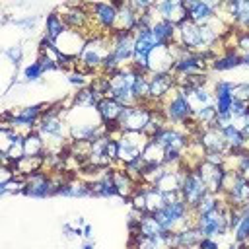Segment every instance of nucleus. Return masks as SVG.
<instances>
[{
  "label": "nucleus",
  "instance_id": "obj_36",
  "mask_svg": "<svg viewBox=\"0 0 249 249\" xmlns=\"http://www.w3.org/2000/svg\"><path fill=\"white\" fill-rule=\"evenodd\" d=\"M136 233L146 235V237H158V235H163L165 230H163V226L158 222V218L154 214H142Z\"/></svg>",
  "mask_w": 249,
  "mask_h": 249
},
{
  "label": "nucleus",
  "instance_id": "obj_49",
  "mask_svg": "<svg viewBox=\"0 0 249 249\" xmlns=\"http://www.w3.org/2000/svg\"><path fill=\"white\" fill-rule=\"evenodd\" d=\"M228 156L226 154H218V152H204V161L214 163V165H226Z\"/></svg>",
  "mask_w": 249,
  "mask_h": 249
},
{
  "label": "nucleus",
  "instance_id": "obj_14",
  "mask_svg": "<svg viewBox=\"0 0 249 249\" xmlns=\"http://www.w3.org/2000/svg\"><path fill=\"white\" fill-rule=\"evenodd\" d=\"M183 2H185L189 19L196 25H208L218 16L220 4H222L218 0H183Z\"/></svg>",
  "mask_w": 249,
  "mask_h": 249
},
{
  "label": "nucleus",
  "instance_id": "obj_19",
  "mask_svg": "<svg viewBox=\"0 0 249 249\" xmlns=\"http://www.w3.org/2000/svg\"><path fill=\"white\" fill-rule=\"evenodd\" d=\"M154 14L160 19H165V21H169L173 25H181L185 19H189V14H187V8H185L183 0H161V2H156Z\"/></svg>",
  "mask_w": 249,
  "mask_h": 249
},
{
  "label": "nucleus",
  "instance_id": "obj_30",
  "mask_svg": "<svg viewBox=\"0 0 249 249\" xmlns=\"http://www.w3.org/2000/svg\"><path fill=\"white\" fill-rule=\"evenodd\" d=\"M45 158H33V156H23L14 163V173L19 177H29L37 171H43Z\"/></svg>",
  "mask_w": 249,
  "mask_h": 249
},
{
  "label": "nucleus",
  "instance_id": "obj_16",
  "mask_svg": "<svg viewBox=\"0 0 249 249\" xmlns=\"http://www.w3.org/2000/svg\"><path fill=\"white\" fill-rule=\"evenodd\" d=\"M148 76H150V103L160 107V103L167 99L171 91L177 88V78L173 76V72L148 74Z\"/></svg>",
  "mask_w": 249,
  "mask_h": 249
},
{
  "label": "nucleus",
  "instance_id": "obj_47",
  "mask_svg": "<svg viewBox=\"0 0 249 249\" xmlns=\"http://www.w3.org/2000/svg\"><path fill=\"white\" fill-rule=\"evenodd\" d=\"M128 6L132 8V12L136 16H144V14H148V12L154 10L156 2H152V0H132V2H128Z\"/></svg>",
  "mask_w": 249,
  "mask_h": 249
},
{
  "label": "nucleus",
  "instance_id": "obj_44",
  "mask_svg": "<svg viewBox=\"0 0 249 249\" xmlns=\"http://www.w3.org/2000/svg\"><path fill=\"white\" fill-rule=\"evenodd\" d=\"M4 56L14 64V66H19V62L23 60V47L21 43H14L10 47L4 49Z\"/></svg>",
  "mask_w": 249,
  "mask_h": 249
},
{
  "label": "nucleus",
  "instance_id": "obj_31",
  "mask_svg": "<svg viewBox=\"0 0 249 249\" xmlns=\"http://www.w3.org/2000/svg\"><path fill=\"white\" fill-rule=\"evenodd\" d=\"M68 27H66V23H64V19L60 18V14L54 10V12H51V14H47V18H45V31H43V35L47 37V39H51L53 43L66 31Z\"/></svg>",
  "mask_w": 249,
  "mask_h": 249
},
{
  "label": "nucleus",
  "instance_id": "obj_27",
  "mask_svg": "<svg viewBox=\"0 0 249 249\" xmlns=\"http://www.w3.org/2000/svg\"><path fill=\"white\" fill-rule=\"evenodd\" d=\"M117 4V31H124V33H134L136 23H138V16L132 12V8L128 6V2H115Z\"/></svg>",
  "mask_w": 249,
  "mask_h": 249
},
{
  "label": "nucleus",
  "instance_id": "obj_53",
  "mask_svg": "<svg viewBox=\"0 0 249 249\" xmlns=\"http://www.w3.org/2000/svg\"><path fill=\"white\" fill-rule=\"evenodd\" d=\"M80 249H95V241L93 239H84Z\"/></svg>",
  "mask_w": 249,
  "mask_h": 249
},
{
  "label": "nucleus",
  "instance_id": "obj_45",
  "mask_svg": "<svg viewBox=\"0 0 249 249\" xmlns=\"http://www.w3.org/2000/svg\"><path fill=\"white\" fill-rule=\"evenodd\" d=\"M233 41H235V51L241 54V56H247L249 54V31H233Z\"/></svg>",
  "mask_w": 249,
  "mask_h": 249
},
{
  "label": "nucleus",
  "instance_id": "obj_13",
  "mask_svg": "<svg viewBox=\"0 0 249 249\" xmlns=\"http://www.w3.org/2000/svg\"><path fill=\"white\" fill-rule=\"evenodd\" d=\"M179 195L189 204V208L195 210L196 204L208 195V189H206V185L202 183V179L198 177V173L195 169H187V173L183 177V183H181Z\"/></svg>",
  "mask_w": 249,
  "mask_h": 249
},
{
  "label": "nucleus",
  "instance_id": "obj_41",
  "mask_svg": "<svg viewBox=\"0 0 249 249\" xmlns=\"http://www.w3.org/2000/svg\"><path fill=\"white\" fill-rule=\"evenodd\" d=\"M39 21V16H23V18H12V25L23 33H31Z\"/></svg>",
  "mask_w": 249,
  "mask_h": 249
},
{
  "label": "nucleus",
  "instance_id": "obj_35",
  "mask_svg": "<svg viewBox=\"0 0 249 249\" xmlns=\"http://www.w3.org/2000/svg\"><path fill=\"white\" fill-rule=\"evenodd\" d=\"M224 204H226V198H224V195H222V193H220V195L208 193V195H206V196L196 204V208H195L193 212H195V216H202V214H210V212L220 210Z\"/></svg>",
  "mask_w": 249,
  "mask_h": 249
},
{
  "label": "nucleus",
  "instance_id": "obj_8",
  "mask_svg": "<svg viewBox=\"0 0 249 249\" xmlns=\"http://www.w3.org/2000/svg\"><path fill=\"white\" fill-rule=\"evenodd\" d=\"M156 109L158 107L152 105V103H138V105H132V107H124L123 115L119 119V128L124 130V132H142L144 134L150 119L156 113Z\"/></svg>",
  "mask_w": 249,
  "mask_h": 249
},
{
  "label": "nucleus",
  "instance_id": "obj_38",
  "mask_svg": "<svg viewBox=\"0 0 249 249\" xmlns=\"http://www.w3.org/2000/svg\"><path fill=\"white\" fill-rule=\"evenodd\" d=\"M43 74H45V70H43V66H41L39 60L29 62V64L23 66V70H21V78H23V82H27V84L39 82V80L43 78Z\"/></svg>",
  "mask_w": 249,
  "mask_h": 249
},
{
  "label": "nucleus",
  "instance_id": "obj_9",
  "mask_svg": "<svg viewBox=\"0 0 249 249\" xmlns=\"http://www.w3.org/2000/svg\"><path fill=\"white\" fill-rule=\"evenodd\" d=\"M91 16V29L101 35H113L117 29V4L115 2H93L88 4Z\"/></svg>",
  "mask_w": 249,
  "mask_h": 249
},
{
  "label": "nucleus",
  "instance_id": "obj_42",
  "mask_svg": "<svg viewBox=\"0 0 249 249\" xmlns=\"http://www.w3.org/2000/svg\"><path fill=\"white\" fill-rule=\"evenodd\" d=\"M68 84H70L72 88H78V89L88 88V86L91 84V82H89V74H86L84 70L76 68V70L68 72Z\"/></svg>",
  "mask_w": 249,
  "mask_h": 249
},
{
  "label": "nucleus",
  "instance_id": "obj_29",
  "mask_svg": "<svg viewBox=\"0 0 249 249\" xmlns=\"http://www.w3.org/2000/svg\"><path fill=\"white\" fill-rule=\"evenodd\" d=\"M101 99H103V97H101L91 86H88V88L78 89V91L72 95L70 103H72V107H88V109H95L97 103H99Z\"/></svg>",
  "mask_w": 249,
  "mask_h": 249
},
{
  "label": "nucleus",
  "instance_id": "obj_39",
  "mask_svg": "<svg viewBox=\"0 0 249 249\" xmlns=\"http://www.w3.org/2000/svg\"><path fill=\"white\" fill-rule=\"evenodd\" d=\"M23 189H25V177L16 175L12 181L0 185V195L2 196H6V195H23Z\"/></svg>",
  "mask_w": 249,
  "mask_h": 249
},
{
  "label": "nucleus",
  "instance_id": "obj_7",
  "mask_svg": "<svg viewBox=\"0 0 249 249\" xmlns=\"http://www.w3.org/2000/svg\"><path fill=\"white\" fill-rule=\"evenodd\" d=\"M160 111L167 121V124H173V126H185L187 123L193 121V109L179 88H175L171 95L160 103Z\"/></svg>",
  "mask_w": 249,
  "mask_h": 249
},
{
  "label": "nucleus",
  "instance_id": "obj_2",
  "mask_svg": "<svg viewBox=\"0 0 249 249\" xmlns=\"http://www.w3.org/2000/svg\"><path fill=\"white\" fill-rule=\"evenodd\" d=\"M109 53H111V35L95 33V35L88 37L86 47H84L82 54L78 56V68L89 76L99 74L103 60L109 56Z\"/></svg>",
  "mask_w": 249,
  "mask_h": 249
},
{
  "label": "nucleus",
  "instance_id": "obj_23",
  "mask_svg": "<svg viewBox=\"0 0 249 249\" xmlns=\"http://www.w3.org/2000/svg\"><path fill=\"white\" fill-rule=\"evenodd\" d=\"M202 235L195 226L179 231H169V249H195Z\"/></svg>",
  "mask_w": 249,
  "mask_h": 249
},
{
  "label": "nucleus",
  "instance_id": "obj_54",
  "mask_svg": "<svg viewBox=\"0 0 249 249\" xmlns=\"http://www.w3.org/2000/svg\"><path fill=\"white\" fill-rule=\"evenodd\" d=\"M241 66H249V54L247 56H241Z\"/></svg>",
  "mask_w": 249,
  "mask_h": 249
},
{
  "label": "nucleus",
  "instance_id": "obj_4",
  "mask_svg": "<svg viewBox=\"0 0 249 249\" xmlns=\"http://www.w3.org/2000/svg\"><path fill=\"white\" fill-rule=\"evenodd\" d=\"M154 216L158 218V222L163 226L165 231H179L189 226H195V212L189 208V204L183 198L165 204Z\"/></svg>",
  "mask_w": 249,
  "mask_h": 249
},
{
  "label": "nucleus",
  "instance_id": "obj_32",
  "mask_svg": "<svg viewBox=\"0 0 249 249\" xmlns=\"http://www.w3.org/2000/svg\"><path fill=\"white\" fill-rule=\"evenodd\" d=\"M23 150H25V156L45 158L47 146H45V140L41 138V134L37 130H31L29 134L23 136Z\"/></svg>",
  "mask_w": 249,
  "mask_h": 249
},
{
  "label": "nucleus",
  "instance_id": "obj_3",
  "mask_svg": "<svg viewBox=\"0 0 249 249\" xmlns=\"http://www.w3.org/2000/svg\"><path fill=\"white\" fill-rule=\"evenodd\" d=\"M136 70L132 66H124L121 68L117 74L109 76V89L105 91L103 97H109V99H115L119 101L123 107H132V105H138L134 93H132V86H134V80H136Z\"/></svg>",
  "mask_w": 249,
  "mask_h": 249
},
{
  "label": "nucleus",
  "instance_id": "obj_34",
  "mask_svg": "<svg viewBox=\"0 0 249 249\" xmlns=\"http://www.w3.org/2000/svg\"><path fill=\"white\" fill-rule=\"evenodd\" d=\"M163 158H165V148L154 138H148L142 152V161L150 165H163Z\"/></svg>",
  "mask_w": 249,
  "mask_h": 249
},
{
  "label": "nucleus",
  "instance_id": "obj_21",
  "mask_svg": "<svg viewBox=\"0 0 249 249\" xmlns=\"http://www.w3.org/2000/svg\"><path fill=\"white\" fill-rule=\"evenodd\" d=\"M191 140H198V144L204 148V152H218V154H226L228 156V144H226V138L222 134L220 128L216 126H206V128H200L198 134Z\"/></svg>",
  "mask_w": 249,
  "mask_h": 249
},
{
  "label": "nucleus",
  "instance_id": "obj_51",
  "mask_svg": "<svg viewBox=\"0 0 249 249\" xmlns=\"http://www.w3.org/2000/svg\"><path fill=\"white\" fill-rule=\"evenodd\" d=\"M0 173H2V179H0V185H2V183H8V181H12V179L16 177V173H14V167H4V165H2V169H0Z\"/></svg>",
  "mask_w": 249,
  "mask_h": 249
},
{
  "label": "nucleus",
  "instance_id": "obj_5",
  "mask_svg": "<svg viewBox=\"0 0 249 249\" xmlns=\"http://www.w3.org/2000/svg\"><path fill=\"white\" fill-rule=\"evenodd\" d=\"M231 210L233 206H230L228 202L210 214H202V216H195V228L200 231L202 237H224L230 233V220H231Z\"/></svg>",
  "mask_w": 249,
  "mask_h": 249
},
{
  "label": "nucleus",
  "instance_id": "obj_46",
  "mask_svg": "<svg viewBox=\"0 0 249 249\" xmlns=\"http://www.w3.org/2000/svg\"><path fill=\"white\" fill-rule=\"evenodd\" d=\"M231 95H233V99L243 101V103L249 105V82H235L233 89H231Z\"/></svg>",
  "mask_w": 249,
  "mask_h": 249
},
{
  "label": "nucleus",
  "instance_id": "obj_40",
  "mask_svg": "<svg viewBox=\"0 0 249 249\" xmlns=\"http://www.w3.org/2000/svg\"><path fill=\"white\" fill-rule=\"evenodd\" d=\"M231 235H233V241L239 245L249 241V214H241V220L235 226V230L231 231Z\"/></svg>",
  "mask_w": 249,
  "mask_h": 249
},
{
  "label": "nucleus",
  "instance_id": "obj_11",
  "mask_svg": "<svg viewBox=\"0 0 249 249\" xmlns=\"http://www.w3.org/2000/svg\"><path fill=\"white\" fill-rule=\"evenodd\" d=\"M152 138L156 142H160L165 148V152H181V154H185V150L191 142V136L187 134V130L181 126H173V124H165Z\"/></svg>",
  "mask_w": 249,
  "mask_h": 249
},
{
  "label": "nucleus",
  "instance_id": "obj_17",
  "mask_svg": "<svg viewBox=\"0 0 249 249\" xmlns=\"http://www.w3.org/2000/svg\"><path fill=\"white\" fill-rule=\"evenodd\" d=\"M86 41H88V35L82 33V31H76V29H66L56 41H54V47L60 54L64 56H70V58H76L82 54L84 47H86Z\"/></svg>",
  "mask_w": 249,
  "mask_h": 249
},
{
  "label": "nucleus",
  "instance_id": "obj_6",
  "mask_svg": "<svg viewBox=\"0 0 249 249\" xmlns=\"http://www.w3.org/2000/svg\"><path fill=\"white\" fill-rule=\"evenodd\" d=\"M117 167H124L142 158L148 136L142 132H124L121 130L117 136Z\"/></svg>",
  "mask_w": 249,
  "mask_h": 249
},
{
  "label": "nucleus",
  "instance_id": "obj_52",
  "mask_svg": "<svg viewBox=\"0 0 249 249\" xmlns=\"http://www.w3.org/2000/svg\"><path fill=\"white\" fill-rule=\"evenodd\" d=\"M82 239H93V228L89 224H86L82 228Z\"/></svg>",
  "mask_w": 249,
  "mask_h": 249
},
{
  "label": "nucleus",
  "instance_id": "obj_28",
  "mask_svg": "<svg viewBox=\"0 0 249 249\" xmlns=\"http://www.w3.org/2000/svg\"><path fill=\"white\" fill-rule=\"evenodd\" d=\"M241 66V54L233 49V47H228L224 53H220L212 64H210V70H216V72H226V70H233Z\"/></svg>",
  "mask_w": 249,
  "mask_h": 249
},
{
  "label": "nucleus",
  "instance_id": "obj_26",
  "mask_svg": "<svg viewBox=\"0 0 249 249\" xmlns=\"http://www.w3.org/2000/svg\"><path fill=\"white\" fill-rule=\"evenodd\" d=\"M111 173H113V183H115L119 198H126L128 200L134 195V191L138 189V183L124 171V167H113Z\"/></svg>",
  "mask_w": 249,
  "mask_h": 249
},
{
  "label": "nucleus",
  "instance_id": "obj_43",
  "mask_svg": "<svg viewBox=\"0 0 249 249\" xmlns=\"http://www.w3.org/2000/svg\"><path fill=\"white\" fill-rule=\"evenodd\" d=\"M128 202H130V208H132V210H136V212H140V214H148V212H146V195H144L142 185H138V189H136L134 195L128 198Z\"/></svg>",
  "mask_w": 249,
  "mask_h": 249
},
{
  "label": "nucleus",
  "instance_id": "obj_1",
  "mask_svg": "<svg viewBox=\"0 0 249 249\" xmlns=\"http://www.w3.org/2000/svg\"><path fill=\"white\" fill-rule=\"evenodd\" d=\"M66 123L70 130V142H91L107 134V128L101 123L97 109L70 105L66 109Z\"/></svg>",
  "mask_w": 249,
  "mask_h": 249
},
{
  "label": "nucleus",
  "instance_id": "obj_10",
  "mask_svg": "<svg viewBox=\"0 0 249 249\" xmlns=\"http://www.w3.org/2000/svg\"><path fill=\"white\" fill-rule=\"evenodd\" d=\"M56 12L60 14L68 29H76L91 37V16L88 12V4H64L58 6Z\"/></svg>",
  "mask_w": 249,
  "mask_h": 249
},
{
  "label": "nucleus",
  "instance_id": "obj_33",
  "mask_svg": "<svg viewBox=\"0 0 249 249\" xmlns=\"http://www.w3.org/2000/svg\"><path fill=\"white\" fill-rule=\"evenodd\" d=\"M152 33L158 37V41L161 45H175V37H177V25L165 21V19H160L154 23L152 27Z\"/></svg>",
  "mask_w": 249,
  "mask_h": 249
},
{
  "label": "nucleus",
  "instance_id": "obj_48",
  "mask_svg": "<svg viewBox=\"0 0 249 249\" xmlns=\"http://www.w3.org/2000/svg\"><path fill=\"white\" fill-rule=\"evenodd\" d=\"M247 113H249V105L243 103V101L233 99L231 109H230V117H231V119H237V117H243V115H247Z\"/></svg>",
  "mask_w": 249,
  "mask_h": 249
},
{
  "label": "nucleus",
  "instance_id": "obj_15",
  "mask_svg": "<svg viewBox=\"0 0 249 249\" xmlns=\"http://www.w3.org/2000/svg\"><path fill=\"white\" fill-rule=\"evenodd\" d=\"M111 54L119 62L121 68L130 66L134 56V33L117 31L111 35Z\"/></svg>",
  "mask_w": 249,
  "mask_h": 249
},
{
  "label": "nucleus",
  "instance_id": "obj_12",
  "mask_svg": "<svg viewBox=\"0 0 249 249\" xmlns=\"http://www.w3.org/2000/svg\"><path fill=\"white\" fill-rule=\"evenodd\" d=\"M179 47L177 45H160L148 56V74H165L173 70Z\"/></svg>",
  "mask_w": 249,
  "mask_h": 249
},
{
  "label": "nucleus",
  "instance_id": "obj_22",
  "mask_svg": "<svg viewBox=\"0 0 249 249\" xmlns=\"http://www.w3.org/2000/svg\"><path fill=\"white\" fill-rule=\"evenodd\" d=\"M233 84L235 82H230V80H214L212 82L214 107H216L218 115H230V109H231V103H233V95H231Z\"/></svg>",
  "mask_w": 249,
  "mask_h": 249
},
{
  "label": "nucleus",
  "instance_id": "obj_25",
  "mask_svg": "<svg viewBox=\"0 0 249 249\" xmlns=\"http://www.w3.org/2000/svg\"><path fill=\"white\" fill-rule=\"evenodd\" d=\"M111 169H105L99 177H95L93 181H89L91 196H97V198H115V196H119L117 195V189H115V183H113Z\"/></svg>",
  "mask_w": 249,
  "mask_h": 249
},
{
  "label": "nucleus",
  "instance_id": "obj_18",
  "mask_svg": "<svg viewBox=\"0 0 249 249\" xmlns=\"http://www.w3.org/2000/svg\"><path fill=\"white\" fill-rule=\"evenodd\" d=\"M195 171L198 173V177L202 179V183L206 185L208 193H214V195H220L222 189H224V179H226V167L224 165H214V163H208V161H200Z\"/></svg>",
  "mask_w": 249,
  "mask_h": 249
},
{
  "label": "nucleus",
  "instance_id": "obj_50",
  "mask_svg": "<svg viewBox=\"0 0 249 249\" xmlns=\"http://www.w3.org/2000/svg\"><path fill=\"white\" fill-rule=\"evenodd\" d=\"M196 249H224L218 237H202L196 245Z\"/></svg>",
  "mask_w": 249,
  "mask_h": 249
},
{
  "label": "nucleus",
  "instance_id": "obj_24",
  "mask_svg": "<svg viewBox=\"0 0 249 249\" xmlns=\"http://www.w3.org/2000/svg\"><path fill=\"white\" fill-rule=\"evenodd\" d=\"M56 196H66V198H86L91 196L89 183L80 179V177H66V181L58 187Z\"/></svg>",
  "mask_w": 249,
  "mask_h": 249
},
{
  "label": "nucleus",
  "instance_id": "obj_20",
  "mask_svg": "<svg viewBox=\"0 0 249 249\" xmlns=\"http://www.w3.org/2000/svg\"><path fill=\"white\" fill-rule=\"evenodd\" d=\"M200 25L193 23L191 19H185L181 25H177V37H175V45L185 49V51H193V53H200Z\"/></svg>",
  "mask_w": 249,
  "mask_h": 249
},
{
  "label": "nucleus",
  "instance_id": "obj_37",
  "mask_svg": "<svg viewBox=\"0 0 249 249\" xmlns=\"http://www.w3.org/2000/svg\"><path fill=\"white\" fill-rule=\"evenodd\" d=\"M132 93L138 103H150V76L148 74H136Z\"/></svg>",
  "mask_w": 249,
  "mask_h": 249
}]
</instances>
